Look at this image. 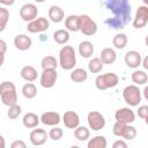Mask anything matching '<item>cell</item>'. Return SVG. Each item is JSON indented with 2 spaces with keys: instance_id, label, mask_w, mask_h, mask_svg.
Wrapping results in <instances>:
<instances>
[{
  "instance_id": "cell-1",
  "label": "cell",
  "mask_w": 148,
  "mask_h": 148,
  "mask_svg": "<svg viewBox=\"0 0 148 148\" xmlns=\"http://www.w3.org/2000/svg\"><path fill=\"white\" fill-rule=\"evenodd\" d=\"M104 6L113 13L112 17L104 21L110 29H123L131 21V5L127 0H109Z\"/></svg>"
},
{
  "instance_id": "cell-2",
  "label": "cell",
  "mask_w": 148,
  "mask_h": 148,
  "mask_svg": "<svg viewBox=\"0 0 148 148\" xmlns=\"http://www.w3.org/2000/svg\"><path fill=\"white\" fill-rule=\"evenodd\" d=\"M76 65V53L73 46L65 45L59 51V66L65 71H73Z\"/></svg>"
},
{
  "instance_id": "cell-3",
  "label": "cell",
  "mask_w": 148,
  "mask_h": 148,
  "mask_svg": "<svg viewBox=\"0 0 148 148\" xmlns=\"http://www.w3.org/2000/svg\"><path fill=\"white\" fill-rule=\"evenodd\" d=\"M0 98L2 104L8 108L14 104H17L16 87L12 81H3L0 84Z\"/></svg>"
},
{
  "instance_id": "cell-4",
  "label": "cell",
  "mask_w": 148,
  "mask_h": 148,
  "mask_svg": "<svg viewBox=\"0 0 148 148\" xmlns=\"http://www.w3.org/2000/svg\"><path fill=\"white\" fill-rule=\"evenodd\" d=\"M118 82L119 77L113 72L101 74L95 79V86L98 90H108L110 88H114L118 84Z\"/></svg>"
},
{
  "instance_id": "cell-5",
  "label": "cell",
  "mask_w": 148,
  "mask_h": 148,
  "mask_svg": "<svg viewBox=\"0 0 148 148\" xmlns=\"http://www.w3.org/2000/svg\"><path fill=\"white\" fill-rule=\"evenodd\" d=\"M123 97L124 101L131 105V106H138L141 102L142 98V91L139 89L138 86L135 84H130L126 86L123 90Z\"/></svg>"
},
{
  "instance_id": "cell-6",
  "label": "cell",
  "mask_w": 148,
  "mask_h": 148,
  "mask_svg": "<svg viewBox=\"0 0 148 148\" xmlns=\"http://www.w3.org/2000/svg\"><path fill=\"white\" fill-rule=\"evenodd\" d=\"M112 132L116 136L124 138L125 140H133L136 136V128L134 126L123 124L119 121L114 123V125L112 127Z\"/></svg>"
},
{
  "instance_id": "cell-7",
  "label": "cell",
  "mask_w": 148,
  "mask_h": 148,
  "mask_svg": "<svg viewBox=\"0 0 148 148\" xmlns=\"http://www.w3.org/2000/svg\"><path fill=\"white\" fill-rule=\"evenodd\" d=\"M80 20V31L86 36H92L97 32V24L96 22L87 14L79 15Z\"/></svg>"
},
{
  "instance_id": "cell-8",
  "label": "cell",
  "mask_w": 148,
  "mask_h": 148,
  "mask_svg": "<svg viewBox=\"0 0 148 148\" xmlns=\"http://www.w3.org/2000/svg\"><path fill=\"white\" fill-rule=\"evenodd\" d=\"M89 128L92 131H101L105 126V118L98 111H90L87 116Z\"/></svg>"
},
{
  "instance_id": "cell-9",
  "label": "cell",
  "mask_w": 148,
  "mask_h": 148,
  "mask_svg": "<svg viewBox=\"0 0 148 148\" xmlns=\"http://www.w3.org/2000/svg\"><path fill=\"white\" fill-rule=\"evenodd\" d=\"M58 80V73L57 69H43L39 79V83L45 89H51L54 87L56 82Z\"/></svg>"
},
{
  "instance_id": "cell-10",
  "label": "cell",
  "mask_w": 148,
  "mask_h": 148,
  "mask_svg": "<svg viewBox=\"0 0 148 148\" xmlns=\"http://www.w3.org/2000/svg\"><path fill=\"white\" fill-rule=\"evenodd\" d=\"M147 23H148V7H146L145 5H141L136 9L132 25L135 29H142Z\"/></svg>"
},
{
  "instance_id": "cell-11",
  "label": "cell",
  "mask_w": 148,
  "mask_h": 148,
  "mask_svg": "<svg viewBox=\"0 0 148 148\" xmlns=\"http://www.w3.org/2000/svg\"><path fill=\"white\" fill-rule=\"evenodd\" d=\"M37 14H38V8L34 3H24L20 8V17L28 23L36 20Z\"/></svg>"
},
{
  "instance_id": "cell-12",
  "label": "cell",
  "mask_w": 148,
  "mask_h": 148,
  "mask_svg": "<svg viewBox=\"0 0 148 148\" xmlns=\"http://www.w3.org/2000/svg\"><path fill=\"white\" fill-rule=\"evenodd\" d=\"M50 28V22L45 17H37L36 20L28 23L27 29L31 34H39L43 31H46Z\"/></svg>"
},
{
  "instance_id": "cell-13",
  "label": "cell",
  "mask_w": 148,
  "mask_h": 148,
  "mask_svg": "<svg viewBox=\"0 0 148 148\" xmlns=\"http://www.w3.org/2000/svg\"><path fill=\"white\" fill-rule=\"evenodd\" d=\"M114 118H116V121L130 125L135 120V113L130 108H120L116 111Z\"/></svg>"
},
{
  "instance_id": "cell-14",
  "label": "cell",
  "mask_w": 148,
  "mask_h": 148,
  "mask_svg": "<svg viewBox=\"0 0 148 148\" xmlns=\"http://www.w3.org/2000/svg\"><path fill=\"white\" fill-rule=\"evenodd\" d=\"M47 138H49V133H47L45 130H43V128H37V127H36L35 130H32V131L30 132V135H29L30 142H31L34 146H36V147H42V146L46 142Z\"/></svg>"
},
{
  "instance_id": "cell-15",
  "label": "cell",
  "mask_w": 148,
  "mask_h": 148,
  "mask_svg": "<svg viewBox=\"0 0 148 148\" xmlns=\"http://www.w3.org/2000/svg\"><path fill=\"white\" fill-rule=\"evenodd\" d=\"M124 61L126 64L127 67L130 68H138L140 65H142V57L141 54L135 51V50H131V51H127L125 57H124Z\"/></svg>"
},
{
  "instance_id": "cell-16",
  "label": "cell",
  "mask_w": 148,
  "mask_h": 148,
  "mask_svg": "<svg viewBox=\"0 0 148 148\" xmlns=\"http://www.w3.org/2000/svg\"><path fill=\"white\" fill-rule=\"evenodd\" d=\"M62 123L67 128L75 130L80 126V117L75 111H66L62 116Z\"/></svg>"
},
{
  "instance_id": "cell-17",
  "label": "cell",
  "mask_w": 148,
  "mask_h": 148,
  "mask_svg": "<svg viewBox=\"0 0 148 148\" xmlns=\"http://www.w3.org/2000/svg\"><path fill=\"white\" fill-rule=\"evenodd\" d=\"M61 120V117L56 111H46L40 116V123L46 126H57Z\"/></svg>"
},
{
  "instance_id": "cell-18",
  "label": "cell",
  "mask_w": 148,
  "mask_h": 148,
  "mask_svg": "<svg viewBox=\"0 0 148 148\" xmlns=\"http://www.w3.org/2000/svg\"><path fill=\"white\" fill-rule=\"evenodd\" d=\"M14 45L20 51H27V50H29L31 47L32 40L28 35L20 34V35L14 37Z\"/></svg>"
},
{
  "instance_id": "cell-19",
  "label": "cell",
  "mask_w": 148,
  "mask_h": 148,
  "mask_svg": "<svg viewBox=\"0 0 148 148\" xmlns=\"http://www.w3.org/2000/svg\"><path fill=\"white\" fill-rule=\"evenodd\" d=\"M99 59L102 60V62L104 65H111L116 61L117 59V53L112 47H104L101 51L99 54Z\"/></svg>"
},
{
  "instance_id": "cell-20",
  "label": "cell",
  "mask_w": 148,
  "mask_h": 148,
  "mask_svg": "<svg viewBox=\"0 0 148 148\" xmlns=\"http://www.w3.org/2000/svg\"><path fill=\"white\" fill-rule=\"evenodd\" d=\"M40 123V117H38L34 112H28L22 118V124L27 128H36Z\"/></svg>"
},
{
  "instance_id": "cell-21",
  "label": "cell",
  "mask_w": 148,
  "mask_h": 148,
  "mask_svg": "<svg viewBox=\"0 0 148 148\" xmlns=\"http://www.w3.org/2000/svg\"><path fill=\"white\" fill-rule=\"evenodd\" d=\"M20 75L23 80H25L27 82H34L37 76H38V73H37V69L32 66H24L22 67L21 72H20Z\"/></svg>"
},
{
  "instance_id": "cell-22",
  "label": "cell",
  "mask_w": 148,
  "mask_h": 148,
  "mask_svg": "<svg viewBox=\"0 0 148 148\" xmlns=\"http://www.w3.org/2000/svg\"><path fill=\"white\" fill-rule=\"evenodd\" d=\"M65 17V13L59 6H51L49 8V18L54 23H60Z\"/></svg>"
},
{
  "instance_id": "cell-23",
  "label": "cell",
  "mask_w": 148,
  "mask_h": 148,
  "mask_svg": "<svg viewBox=\"0 0 148 148\" xmlns=\"http://www.w3.org/2000/svg\"><path fill=\"white\" fill-rule=\"evenodd\" d=\"M65 28H66L67 31H72V32L80 31L79 15H68L65 18Z\"/></svg>"
},
{
  "instance_id": "cell-24",
  "label": "cell",
  "mask_w": 148,
  "mask_h": 148,
  "mask_svg": "<svg viewBox=\"0 0 148 148\" xmlns=\"http://www.w3.org/2000/svg\"><path fill=\"white\" fill-rule=\"evenodd\" d=\"M94 44L89 40H83L79 44V53L82 58H90L94 54Z\"/></svg>"
},
{
  "instance_id": "cell-25",
  "label": "cell",
  "mask_w": 148,
  "mask_h": 148,
  "mask_svg": "<svg viewBox=\"0 0 148 148\" xmlns=\"http://www.w3.org/2000/svg\"><path fill=\"white\" fill-rule=\"evenodd\" d=\"M69 79L75 83H81L88 79V73L84 68H74L69 74Z\"/></svg>"
},
{
  "instance_id": "cell-26",
  "label": "cell",
  "mask_w": 148,
  "mask_h": 148,
  "mask_svg": "<svg viewBox=\"0 0 148 148\" xmlns=\"http://www.w3.org/2000/svg\"><path fill=\"white\" fill-rule=\"evenodd\" d=\"M108 141L106 138L103 135H96L88 140L87 148H106Z\"/></svg>"
},
{
  "instance_id": "cell-27",
  "label": "cell",
  "mask_w": 148,
  "mask_h": 148,
  "mask_svg": "<svg viewBox=\"0 0 148 148\" xmlns=\"http://www.w3.org/2000/svg\"><path fill=\"white\" fill-rule=\"evenodd\" d=\"M131 79H132L133 83H135V86H142V84H146L148 82L147 73L145 71H140V69L134 71L131 75Z\"/></svg>"
},
{
  "instance_id": "cell-28",
  "label": "cell",
  "mask_w": 148,
  "mask_h": 148,
  "mask_svg": "<svg viewBox=\"0 0 148 148\" xmlns=\"http://www.w3.org/2000/svg\"><path fill=\"white\" fill-rule=\"evenodd\" d=\"M53 39L57 44L64 45L69 40V31L66 29H58L53 32Z\"/></svg>"
},
{
  "instance_id": "cell-29",
  "label": "cell",
  "mask_w": 148,
  "mask_h": 148,
  "mask_svg": "<svg viewBox=\"0 0 148 148\" xmlns=\"http://www.w3.org/2000/svg\"><path fill=\"white\" fill-rule=\"evenodd\" d=\"M40 66L43 69H57V67L59 66V61L53 56H46L42 59Z\"/></svg>"
},
{
  "instance_id": "cell-30",
  "label": "cell",
  "mask_w": 148,
  "mask_h": 148,
  "mask_svg": "<svg viewBox=\"0 0 148 148\" xmlns=\"http://www.w3.org/2000/svg\"><path fill=\"white\" fill-rule=\"evenodd\" d=\"M127 42H128V38L125 34L123 32H119L117 35H114V37L112 38V45L118 49V50H123L125 49V46L127 45Z\"/></svg>"
},
{
  "instance_id": "cell-31",
  "label": "cell",
  "mask_w": 148,
  "mask_h": 148,
  "mask_svg": "<svg viewBox=\"0 0 148 148\" xmlns=\"http://www.w3.org/2000/svg\"><path fill=\"white\" fill-rule=\"evenodd\" d=\"M21 91H22V95H23L25 98H28V99H32V98H35L36 95H37V88H36V86H35L34 83H31V82H28V83L23 84Z\"/></svg>"
},
{
  "instance_id": "cell-32",
  "label": "cell",
  "mask_w": 148,
  "mask_h": 148,
  "mask_svg": "<svg viewBox=\"0 0 148 148\" xmlns=\"http://www.w3.org/2000/svg\"><path fill=\"white\" fill-rule=\"evenodd\" d=\"M103 67H104V64L102 62V60H101L99 58H92V59H90L89 62H88V69H89V72L92 73V74L99 73V72L103 69Z\"/></svg>"
},
{
  "instance_id": "cell-33",
  "label": "cell",
  "mask_w": 148,
  "mask_h": 148,
  "mask_svg": "<svg viewBox=\"0 0 148 148\" xmlns=\"http://www.w3.org/2000/svg\"><path fill=\"white\" fill-rule=\"evenodd\" d=\"M74 136L79 141H87L90 138V130L86 126H79L74 130Z\"/></svg>"
},
{
  "instance_id": "cell-34",
  "label": "cell",
  "mask_w": 148,
  "mask_h": 148,
  "mask_svg": "<svg viewBox=\"0 0 148 148\" xmlns=\"http://www.w3.org/2000/svg\"><path fill=\"white\" fill-rule=\"evenodd\" d=\"M21 112H22V108H21V105H18V104H14V105H12V106L8 108L7 117H8L9 119L14 120V119H16V118L20 117Z\"/></svg>"
},
{
  "instance_id": "cell-35",
  "label": "cell",
  "mask_w": 148,
  "mask_h": 148,
  "mask_svg": "<svg viewBox=\"0 0 148 148\" xmlns=\"http://www.w3.org/2000/svg\"><path fill=\"white\" fill-rule=\"evenodd\" d=\"M9 20V12L5 7H0V31H3Z\"/></svg>"
},
{
  "instance_id": "cell-36",
  "label": "cell",
  "mask_w": 148,
  "mask_h": 148,
  "mask_svg": "<svg viewBox=\"0 0 148 148\" xmlns=\"http://www.w3.org/2000/svg\"><path fill=\"white\" fill-rule=\"evenodd\" d=\"M62 135H64V132H62V130H61L60 127H58V126L52 127V128L50 130V132H49V138H50L51 140H53V141L60 140V139L62 138Z\"/></svg>"
},
{
  "instance_id": "cell-37",
  "label": "cell",
  "mask_w": 148,
  "mask_h": 148,
  "mask_svg": "<svg viewBox=\"0 0 148 148\" xmlns=\"http://www.w3.org/2000/svg\"><path fill=\"white\" fill-rule=\"evenodd\" d=\"M136 113H138L139 118L145 120L148 117V105H140L139 109L136 110Z\"/></svg>"
},
{
  "instance_id": "cell-38",
  "label": "cell",
  "mask_w": 148,
  "mask_h": 148,
  "mask_svg": "<svg viewBox=\"0 0 148 148\" xmlns=\"http://www.w3.org/2000/svg\"><path fill=\"white\" fill-rule=\"evenodd\" d=\"M6 49H7V44L3 39L0 40V50H1V65H3V61H5V54H6Z\"/></svg>"
},
{
  "instance_id": "cell-39",
  "label": "cell",
  "mask_w": 148,
  "mask_h": 148,
  "mask_svg": "<svg viewBox=\"0 0 148 148\" xmlns=\"http://www.w3.org/2000/svg\"><path fill=\"white\" fill-rule=\"evenodd\" d=\"M9 148H27V143L23 140H15L10 143Z\"/></svg>"
},
{
  "instance_id": "cell-40",
  "label": "cell",
  "mask_w": 148,
  "mask_h": 148,
  "mask_svg": "<svg viewBox=\"0 0 148 148\" xmlns=\"http://www.w3.org/2000/svg\"><path fill=\"white\" fill-rule=\"evenodd\" d=\"M112 148H128V145L125 140H116L112 143Z\"/></svg>"
},
{
  "instance_id": "cell-41",
  "label": "cell",
  "mask_w": 148,
  "mask_h": 148,
  "mask_svg": "<svg viewBox=\"0 0 148 148\" xmlns=\"http://www.w3.org/2000/svg\"><path fill=\"white\" fill-rule=\"evenodd\" d=\"M142 67L148 71V54L142 59Z\"/></svg>"
},
{
  "instance_id": "cell-42",
  "label": "cell",
  "mask_w": 148,
  "mask_h": 148,
  "mask_svg": "<svg viewBox=\"0 0 148 148\" xmlns=\"http://www.w3.org/2000/svg\"><path fill=\"white\" fill-rule=\"evenodd\" d=\"M142 95H143V97L148 101V86H146V87L143 88V90H142Z\"/></svg>"
},
{
  "instance_id": "cell-43",
  "label": "cell",
  "mask_w": 148,
  "mask_h": 148,
  "mask_svg": "<svg viewBox=\"0 0 148 148\" xmlns=\"http://www.w3.org/2000/svg\"><path fill=\"white\" fill-rule=\"evenodd\" d=\"M0 141H1V148H5L6 146H5V138H3V135L0 136Z\"/></svg>"
},
{
  "instance_id": "cell-44",
  "label": "cell",
  "mask_w": 148,
  "mask_h": 148,
  "mask_svg": "<svg viewBox=\"0 0 148 148\" xmlns=\"http://www.w3.org/2000/svg\"><path fill=\"white\" fill-rule=\"evenodd\" d=\"M145 44H146V46L148 47V35H147L146 38H145Z\"/></svg>"
},
{
  "instance_id": "cell-45",
  "label": "cell",
  "mask_w": 148,
  "mask_h": 148,
  "mask_svg": "<svg viewBox=\"0 0 148 148\" xmlns=\"http://www.w3.org/2000/svg\"><path fill=\"white\" fill-rule=\"evenodd\" d=\"M143 5H145L146 7H148V0H143Z\"/></svg>"
},
{
  "instance_id": "cell-46",
  "label": "cell",
  "mask_w": 148,
  "mask_h": 148,
  "mask_svg": "<svg viewBox=\"0 0 148 148\" xmlns=\"http://www.w3.org/2000/svg\"><path fill=\"white\" fill-rule=\"evenodd\" d=\"M69 148H81V147H79V146H76V145H73V146H71Z\"/></svg>"
},
{
  "instance_id": "cell-47",
  "label": "cell",
  "mask_w": 148,
  "mask_h": 148,
  "mask_svg": "<svg viewBox=\"0 0 148 148\" xmlns=\"http://www.w3.org/2000/svg\"><path fill=\"white\" fill-rule=\"evenodd\" d=\"M145 123H146V125H148V117L145 119Z\"/></svg>"
},
{
  "instance_id": "cell-48",
  "label": "cell",
  "mask_w": 148,
  "mask_h": 148,
  "mask_svg": "<svg viewBox=\"0 0 148 148\" xmlns=\"http://www.w3.org/2000/svg\"><path fill=\"white\" fill-rule=\"evenodd\" d=\"M38 148H43V147H38Z\"/></svg>"
}]
</instances>
